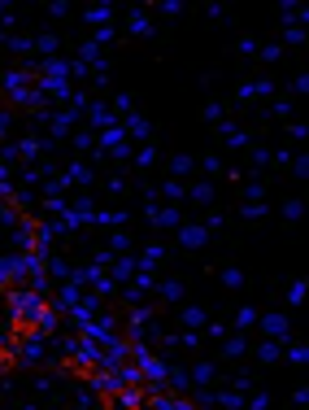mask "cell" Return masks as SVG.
Masks as SVG:
<instances>
[{
	"instance_id": "1",
	"label": "cell",
	"mask_w": 309,
	"mask_h": 410,
	"mask_svg": "<svg viewBox=\"0 0 309 410\" xmlns=\"http://www.w3.org/2000/svg\"><path fill=\"white\" fill-rule=\"evenodd\" d=\"M183 240H187V245H200V240H205V231H200V227H187Z\"/></svg>"
}]
</instances>
